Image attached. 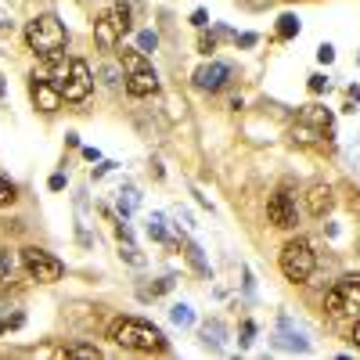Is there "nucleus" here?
<instances>
[{
	"label": "nucleus",
	"mask_w": 360,
	"mask_h": 360,
	"mask_svg": "<svg viewBox=\"0 0 360 360\" xmlns=\"http://www.w3.org/2000/svg\"><path fill=\"white\" fill-rule=\"evenodd\" d=\"M65 184H69V180H65V173H54V176L47 180V188H51V191H62Z\"/></svg>",
	"instance_id": "nucleus-31"
},
{
	"label": "nucleus",
	"mask_w": 360,
	"mask_h": 360,
	"mask_svg": "<svg viewBox=\"0 0 360 360\" xmlns=\"http://www.w3.org/2000/svg\"><path fill=\"white\" fill-rule=\"evenodd\" d=\"M307 86H310V94H324V90H328V76H321V72H314Z\"/></svg>",
	"instance_id": "nucleus-26"
},
{
	"label": "nucleus",
	"mask_w": 360,
	"mask_h": 360,
	"mask_svg": "<svg viewBox=\"0 0 360 360\" xmlns=\"http://www.w3.org/2000/svg\"><path fill=\"white\" fill-rule=\"evenodd\" d=\"M317 58H321L324 65H328V62H335V47H332V44H321V47H317Z\"/></svg>",
	"instance_id": "nucleus-27"
},
{
	"label": "nucleus",
	"mask_w": 360,
	"mask_h": 360,
	"mask_svg": "<svg viewBox=\"0 0 360 360\" xmlns=\"http://www.w3.org/2000/svg\"><path fill=\"white\" fill-rule=\"evenodd\" d=\"M65 356H83V360H98V356H101V349H98V346H69V349H65Z\"/></svg>",
	"instance_id": "nucleus-20"
},
{
	"label": "nucleus",
	"mask_w": 360,
	"mask_h": 360,
	"mask_svg": "<svg viewBox=\"0 0 360 360\" xmlns=\"http://www.w3.org/2000/svg\"><path fill=\"white\" fill-rule=\"evenodd\" d=\"M134 209H137V191H134V188L119 191V213H123V220L134 217Z\"/></svg>",
	"instance_id": "nucleus-15"
},
{
	"label": "nucleus",
	"mask_w": 360,
	"mask_h": 360,
	"mask_svg": "<svg viewBox=\"0 0 360 360\" xmlns=\"http://www.w3.org/2000/svg\"><path fill=\"white\" fill-rule=\"evenodd\" d=\"M25 44H29V51H33L40 62H47V58L65 51L69 33H65V25L58 22V15H37L33 22L25 25Z\"/></svg>",
	"instance_id": "nucleus-2"
},
{
	"label": "nucleus",
	"mask_w": 360,
	"mask_h": 360,
	"mask_svg": "<svg viewBox=\"0 0 360 360\" xmlns=\"http://www.w3.org/2000/svg\"><path fill=\"white\" fill-rule=\"evenodd\" d=\"M4 274H11V252L0 249V281H4Z\"/></svg>",
	"instance_id": "nucleus-28"
},
{
	"label": "nucleus",
	"mask_w": 360,
	"mask_h": 360,
	"mask_svg": "<svg viewBox=\"0 0 360 360\" xmlns=\"http://www.w3.org/2000/svg\"><path fill=\"white\" fill-rule=\"evenodd\" d=\"M299 37V18L295 15H281L278 18V40H292Z\"/></svg>",
	"instance_id": "nucleus-14"
},
{
	"label": "nucleus",
	"mask_w": 360,
	"mask_h": 360,
	"mask_svg": "<svg viewBox=\"0 0 360 360\" xmlns=\"http://www.w3.org/2000/svg\"><path fill=\"white\" fill-rule=\"evenodd\" d=\"M346 98H349V105H356V101H360V86H349Z\"/></svg>",
	"instance_id": "nucleus-37"
},
{
	"label": "nucleus",
	"mask_w": 360,
	"mask_h": 360,
	"mask_svg": "<svg viewBox=\"0 0 360 360\" xmlns=\"http://www.w3.org/2000/svg\"><path fill=\"white\" fill-rule=\"evenodd\" d=\"M278 266L292 285H303V281H310L314 266H317V252L307 238H292V242H285V249L278 256Z\"/></svg>",
	"instance_id": "nucleus-4"
},
{
	"label": "nucleus",
	"mask_w": 360,
	"mask_h": 360,
	"mask_svg": "<svg viewBox=\"0 0 360 360\" xmlns=\"http://www.w3.org/2000/svg\"><path fill=\"white\" fill-rule=\"evenodd\" d=\"M324 310L332 317H353L360 314V278L356 274H346L339 278L324 295Z\"/></svg>",
	"instance_id": "nucleus-5"
},
{
	"label": "nucleus",
	"mask_w": 360,
	"mask_h": 360,
	"mask_svg": "<svg viewBox=\"0 0 360 360\" xmlns=\"http://www.w3.org/2000/svg\"><path fill=\"white\" fill-rule=\"evenodd\" d=\"M148 234H152L155 242H166V227H162V217H152V220H148Z\"/></svg>",
	"instance_id": "nucleus-24"
},
{
	"label": "nucleus",
	"mask_w": 360,
	"mask_h": 360,
	"mask_svg": "<svg viewBox=\"0 0 360 360\" xmlns=\"http://www.w3.org/2000/svg\"><path fill=\"white\" fill-rule=\"evenodd\" d=\"M353 342L360 346V321H356V328H353Z\"/></svg>",
	"instance_id": "nucleus-38"
},
{
	"label": "nucleus",
	"mask_w": 360,
	"mask_h": 360,
	"mask_svg": "<svg viewBox=\"0 0 360 360\" xmlns=\"http://www.w3.org/2000/svg\"><path fill=\"white\" fill-rule=\"evenodd\" d=\"M119 256H123L127 263H134V266H144V256L134 249V242H123V249H119Z\"/></svg>",
	"instance_id": "nucleus-22"
},
{
	"label": "nucleus",
	"mask_w": 360,
	"mask_h": 360,
	"mask_svg": "<svg viewBox=\"0 0 360 360\" xmlns=\"http://www.w3.org/2000/svg\"><path fill=\"white\" fill-rule=\"evenodd\" d=\"M307 209H310V217H324L328 209H332V188H328V184H314L310 195H307Z\"/></svg>",
	"instance_id": "nucleus-13"
},
{
	"label": "nucleus",
	"mask_w": 360,
	"mask_h": 360,
	"mask_svg": "<svg viewBox=\"0 0 360 360\" xmlns=\"http://www.w3.org/2000/svg\"><path fill=\"white\" fill-rule=\"evenodd\" d=\"M256 44V33H242V37H238V47H252Z\"/></svg>",
	"instance_id": "nucleus-33"
},
{
	"label": "nucleus",
	"mask_w": 360,
	"mask_h": 360,
	"mask_svg": "<svg viewBox=\"0 0 360 360\" xmlns=\"http://www.w3.org/2000/svg\"><path fill=\"white\" fill-rule=\"evenodd\" d=\"M202 335H205V342L224 346V324H220V321H209V324L202 328Z\"/></svg>",
	"instance_id": "nucleus-18"
},
{
	"label": "nucleus",
	"mask_w": 360,
	"mask_h": 360,
	"mask_svg": "<svg viewBox=\"0 0 360 360\" xmlns=\"http://www.w3.org/2000/svg\"><path fill=\"white\" fill-rule=\"evenodd\" d=\"M198 51H202V54H213V51H217V37H205V33H202V40H198Z\"/></svg>",
	"instance_id": "nucleus-30"
},
{
	"label": "nucleus",
	"mask_w": 360,
	"mask_h": 360,
	"mask_svg": "<svg viewBox=\"0 0 360 360\" xmlns=\"http://www.w3.org/2000/svg\"><path fill=\"white\" fill-rule=\"evenodd\" d=\"M332 123H335V119H332V112H328V108L307 105L303 112L295 115L288 137H292L299 148H310V144H317V141H324V137H332Z\"/></svg>",
	"instance_id": "nucleus-3"
},
{
	"label": "nucleus",
	"mask_w": 360,
	"mask_h": 360,
	"mask_svg": "<svg viewBox=\"0 0 360 360\" xmlns=\"http://www.w3.org/2000/svg\"><path fill=\"white\" fill-rule=\"evenodd\" d=\"M11 202H15V184L0 176V205H11Z\"/></svg>",
	"instance_id": "nucleus-25"
},
{
	"label": "nucleus",
	"mask_w": 360,
	"mask_h": 360,
	"mask_svg": "<svg viewBox=\"0 0 360 360\" xmlns=\"http://www.w3.org/2000/svg\"><path fill=\"white\" fill-rule=\"evenodd\" d=\"M29 98H33V105L40 108V112H58L62 108V101H65V94H62V86H58L51 76H33L29 79Z\"/></svg>",
	"instance_id": "nucleus-9"
},
{
	"label": "nucleus",
	"mask_w": 360,
	"mask_h": 360,
	"mask_svg": "<svg viewBox=\"0 0 360 360\" xmlns=\"http://www.w3.org/2000/svg\"><path fill=\"white\" fill-rule=\"evenodd\" d=\"M8 328H22V314H15V317H0V335H4Z\"/></svg>",
	"instance_id": "nucleus-29"
},
{
	"label": "nucleus",
	"mask_w": 360,
	"mask_h": 360,
	"mask_svg": "<svg viewBox=\"0 0 360 360\" xmlns=\"http://www.w3.org/2000/svg\"><path fill=\"white\" fill-rule=\"evenodd\" d=\"M112 166H115V162H101V166L94 169V180H98V176H105V173H112Z\"/></svg>",
	"instance_id": "nucleus-36"
},
{
	"label": "nucleus",
	"mask_w": 360,
	"mask_h": 360,
	"mask_svg": "<svg viewBox=\"0 0 360 360\" xmlns=\"http://www.w3.org/2000/svg\"><path fill=\"white\" fill-rule=\"evenodd\" d=\"M266 220L274 224V227H281V231H288V227L299 224V209H295V198L288 195V188H278L274 195H270V202H266Z\"/></svg>",
	"instance_id": "nucleus-8"
},
{
	"label": "nucleus",
	"mask_w": 360,
	"mask_h": 360,
	"mask_svg": "<svg viewBox=\"0 0 360 360\" xmlns=\"http://www.w3.org/2000/svg\"><path fill=\"white\" fill-rule=\"evenodd\" d=\"M22 266H25V274L40 285H51L65 274V263L51 252H44V249H22Z\"/></svg>",
	"instance_id": "nucleus-6"
},
{
	"label": "nucleus",
	"mask_w": 360,
	"mask_h": 360,
	"mask_svg": "<svg viewBox=\"0 0 360 360\" xmlns=\"http://www.w3.org/2000/svg\"><path fill=\"white\" fill-rule=\"evenodd\" d=\"M173 321H176L180 328L195 324V314H191V307H184V303H180V307H173Z\"/></svg>",
	"instance_id": "nucleus-21"
},
{
	"label": "nucleus",
	"mask_w": 360,
	"mask_h": 360,
	"mask_svg": "<svg viewBox=\"0 0 360 360\" xmlns=\"http://www.w3.org/2000/svg\"><path fill=\"white\" fill-rule=\"evenodd\" d=\"M4 29H11V15H8L4 8H0V33H4Z\"/></svg>",
	"instance_id": "nucleus-35"
},
{
	"label": "nucleus",
	"mask_w": 360,
	"mask_h": 360,
	"mask_svg": "<svg viewBox=\"0 0 360 360\" xmlns=\"http://www.w3.org/2000/svg\"><path fill=\"white\" fill-rule=\"evenodd\" d=\"M0 98H4V79H0Z\"/></svg>",
	"instance_id": "nucleus-39"
},
{
	"label": "nucleus",
	"mask_w": 360,
	"mask_h": 360,
	"mask_svg": "<svg viewBox=\"0 0 360 360\" xmlns=\"http://www.w3.org/2000/svg\"><path fill=\"white\" fill-rule=\"evenodd\" d=\"M159 90V76L152 65H144L137 72H127V94L130 98H148V94H155Z\"/></svg>",
	"instance_id": "nucleus-12"
},
{
	"label": "nucleus",
	"mask_w": 360,
	"mask_h": 360,
	"mask_svg": "<svg viewBox=\"0 0 360 360\" xmlns=\"http://www.w3.org/2000/svg\"><path fill=\"white\" fill-rule=\"evenodd\" d=\"M90 90H94V76H90V65L83 62V58H72V62H69V76H65V86H62L65 101L79 105V101L90 98Z\"/></svg>",
	"instance_id": "nucleus-7"
},
{
	"label": "nucleus",
	"mask_w": 360,
	"mask_h": 360,
	"mask_svg": "<svg viewBox=\"0 0 360 360\" xmlns=\"http://www.w3.org/2000/svg\"><path fill=\"white\" fill-rule=\"evenodd\" d=\"M112 15H115V22H119V29H123V37L134 29V15H130V4H115L112 8Z\"/></svg>",
	"instance_id": "nucleus-16"
},
{
	"label": "nucleus",
	"mask_w": 360,
	"mask_h": 360,
	"mask_svg": "<svg viewBox=\"0 0 360 360\" xmlns=\"http://www.w3.org/2000/svg\"><path fill=\"white\" fill-rule=\"evenodd\" d=\"M108 339L115 346H127V349H141V353H162L166 349V335L152 321H141V317H119L108 328Z\"/></svg>",
	"instance_id": "nucleus-1"
},
{
	"label": "nucleus",
	"mask_w": 360,
	"mask_h": 360,
	"mask_svg": "<svg viewBox=\"0 0 360 360\" xmlns=\"http://www.w3.org/2000/svg\"><path fill=\"white\" fill-rule=\"evenodd\" d=\"M231 65L227 62H209V65H202L198 72H195V86L198 90H220V86H227V79H231Z\"/></svg>",
	"instance_id": "nucleus-11"
},
{
	"label": "nucleus",
	"mask_w": 360,
	"mask_h": 360,
	"mask_svg": "<svg viewBox=\"0 0 360 360\" xmlns=\"http://www.w3.org/2000/svg\"><path fill=\"white\" fill-rule=\"evenodd\" d=\"M94 40H98V47H101V51H115V47H119V40H123V29H119V22H115L112 8L98 15V22H94Z\"/></svg>",
	"instance_id": "nucleus-10"
},
{
	"label": "nucleus",
	"mask_w": 360,
	"mask_h": 360,
	"mask_svg": "<svg viewBox=\"0 0 360 360\" xmlns=\"http://www.w3.org/2000/svg\"><path fill=\"white\" fill-rule=\"evenodd\" d=\"M83 159H90V162H98V159H101V152H98V148H83Z\"/></svg>",
	"instance_id": "nucleus-34"
},
{
	"label": "nucleus",
	"mask_w": 360,
	"mask_h": 360,
	"mask_svg": "<svg viewBox=\"0 0 360 360\" xmlns=\"http://www.w3.org/2000/svg\"><path fill=\"white\" fill-rule=\"evenodd\" d=\"M188 259L195 263L198 274H209V266H205V259H202V249H198V245H188Z\"/></svg>",
	"instance_id": "nucleus-23"
},
{
	"label": "nucleus",
	"mask_w": 360,
	"mask_h": 360,
	"mask_svg": "<svg viewBox=\"0 0 360 360\" xmlns=\"http://www.w3.org/2000/svg\"><path fill=\"white\" fill-rule=\"evenodd\" d=\"M205 22H209V15H205V11L198 8V11L191 15V25H198V29H205Z\"/></svg>",
	"instance_id": "nucleus-32"
},
{
	"label": "nucleus",
	"mask_w": 360,
	"mask_h": 360,
	"mask_svg": "<svg viewBox=\"0 0 360 360\" xmlns=\"http://www.w3.org/2000/svg\"><path fill=\"white\" fill-rule=\"evenodd\" d=\"M159 47V37L152 33V29H144V33H137V51H144V54H152Z\"/></svg>",
	"instance_id": "nucleus-19"
},
{
	"label": "nucleus",
	"mask_w": 360,
	"mask_h": 360,
	"mask_svg": "<svg viewBox=\"0 0 360 360\" xmlns=\"http://www.w3.org/2000/svg\"><path fill=\"white\" fill-rule=\"evenodd\" d=\"M281 346L299 349V353H307V349H310V342H307L303 335H299V332H295V335H292V332H285V324H281Z\"/></svg>",
	"instance_id": "nucleus-17"
}]
</instances>
